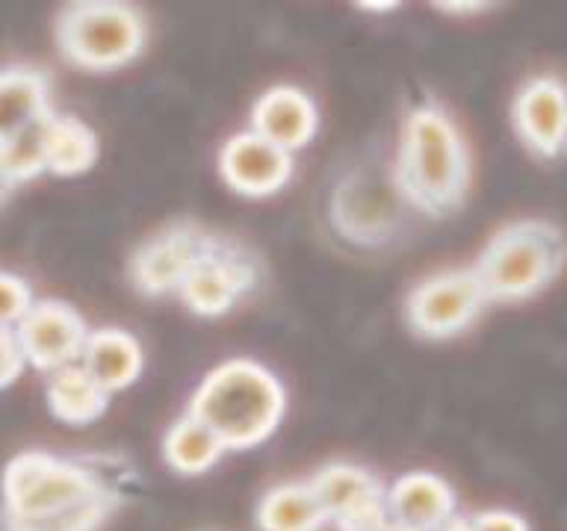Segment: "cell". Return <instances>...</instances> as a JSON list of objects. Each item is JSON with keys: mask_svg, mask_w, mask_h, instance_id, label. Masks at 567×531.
<instances>
[{"mask_svg": "<svg viewBox=\"0 0 567 531\" xmlns=\"http://www.w3.org/2000/svg\"><path fill=\"white\" fill-rule=\"evenodd\" d=\"M260 260L243 242L213 233L181 287V301L195 316H225L257 290Z\"/></svg>", "mask_w": 567, "mask_h": 531, "instance_id": "obj_7", "label": "cell"}, {"mask_svg": "<svg viewBox=\"0 0 567 531\" xmlns=\"http://www.w3.org/2000/svg\"><path fill=\"white\" fill-rule=\"evenodd\" d=\"M375 531H414V529H408V525H399V522L388 520V522H384V525H379V529H375Z\"/></svg>", "mask_w": 567, "mask_h": 531, "instance_id": "obj_28", "label": "cell"}, {"mask_svg": "<svg viewBox=\"0 0 567 531\" xmlns=\"http://www.w3.org/2000/svg\"><path fill=\"white\" fill-rule=\"evenodd\" d=\"M44 150L51 175H83L95 166L97 136L86 122L51 110L44 118Z\"/></svg>", "mask_w": 567, "mask_h": 531, "instance_id": "obj_20", "label": "cell"}, {"mask_svg": "<svg viewBox=\"0 0 567 531\" xmlns=\"http://www.w3.org/2000/svg\"><path fill=\"white\" fill-rule=\"evenodd\" d=\"M83 369L113 396L118 389H127L136 384L145 366L142 343L131 331L122 327H97L89 331V340L80 354Z\"/></svg>", "mask_w": 567, "mask_h": 531, "instance_id": "obj_16", "label": "cell"}, {"mask_svg": "<svg viewBox=\"0 0 567 531\" xmlns=\"http://www.w3.org/2000/svg\"><path fill=\"white\" fill-rule=\"evenodd\" d=\"M16 336L24 352V361L51 375L62 366L80 363L83 345L89 340V327L71 304L42 299L33 301V308L18 322Z\"/></svg>", "mask_w": 567, "mask_h": 531, "instance_id": "obj_11", "label": "cell"}, {"mask_svg": "<svg viewBox=\"0 0 567 531\" xmlns=\"http://www.w3.org/2000/svg\"><path fill=\"white\" fill-rule=\"evenodd\" d=\"M210 237L213 230L202 228L198 221H175L151 233L148 239H142V246L133 251L131 266H127L133 290L148 299L181 292Z\"/></svg>", "mask_w": 567, "mask_h": 531, "instance_id": "obj_9", "label": "cell"}, {"mask_svg": "<svg viewBox=\"0 0 567 531\" xmlns=\"http://www.w3.org/2000/svg\"><path fill=\"white\" fill-rule=\"evenodd\" d=\"M567 263V239L547 219L508 221L473 263L487 304H514L547 290Z\"/></svg>", "mask_w": 567, "mask_h": 531, "instance_id": "obj_5", "label": "cell"}, {"mask_svg": "<svg viewBox=\"0 0 567 531\" xmlns=\"http://www.w3.org/2000/svg\"><path fill=\"white\" fill-rule=\"evenodd\" d=\"M514 133L540 159L567 150V86L553 74L526 80L512 104Z\"/></svg>", "mask_w": 567, "mask_h": 531, "instance_id": "obj_12", "label": "cell"}, {"mask_svg": "<svg viewBox=\"0 0 567 531\" xmlns=\"http://www.w3.org/2000/svg\"><path fill=\"white\" fill-rule=\"evenodd\" d=\"M51 113V83L39 69L0 71V145Z\"/></svg>", "mask_w": 567, "mask_h": 531, "instance_id": "obj_17", "label": "cell"}, {"mask_svg": "<svg viewBox=\"0 0 567 531\" xmlns=\"http://www.w3.org/2000/svg\"><path fill=\"white\" fill-rule=\"evenodd\" d=\"M420 212L402 192L384 150H361L328 189V221L337 237L363 251H381L405 237Z\"/></svg>", "mask_w": 567, "mask_h": 531, "instance_id": "obj_4", "label": "cell"}, {"mask_svg": "<svg viewBox=\"0 0 567 531\" xmlns=\"http://www.w3.org/2000/svg\"><path fill=\"white\" fill-rule=\"evenodd\" d=\"M3 189H9V186H7V184H3V180H0V192H3Z\"/></svg>", "mask_w": 567, "mask_h": 531, "instance_id": "obj_29", "label": "cell"}, {"mask_svg": "<svg viewBox=\"0 0 567 531\" xmlns=\"http://www.w3.org/2000/svg\"><path fill=\"white\" fill-rule=\"evenodd\" d=\"M473 520L478 531H529L526 520L512 511H482Z\"/></svg>", "mask_w": 567, "mask_h": 531, "instance_id": "obj_25", "label": "cell"}, {"mask_svg": "<svg viewBox=\"0 0 567 531\" xmlns=\"http://www.w3.org/2000/svg\"><path fill=\"white\" fill-rule=\"evenodd\" d=\"M326 525L328 517L310 481H287L272 487L257 504L260 531H322Z\"/></svg>", "mask_w": 567, "mask_h": 531, "instance_id": "obj_19", "label": "cell"}, {"mask_svg": "<svg viewBox=\"0 0 567 531\" xmlns=\"http://www.w3.org/2000/svg\"><path fill=\"white\" fill-rule=\"evenodd\" d=\"M225 451V442L193 414L177 416L163 437V460L181 476H202L219 464Z\"/></svg>", "mask_w": 567, "mask_h": 531, "instance_id": "obj_21", "label": "cell"}, {"mask_svg": "<svg viewBox=\"0 0 567 531\" xmlns=\"http://www.w3.org/2000/svg\"><path fill=\"white\" fill-rule=\"evenodd\" d=\"M396 177L420 216H450L470 189V148L464 133L437 101H423L408 113L399 136Z\"/></svg>", "mask_w": 567, "mask_h": 531, "instance_id": "obj_2", "label": "cell"}, {"mask_svg": "<svg viewBox=\"0 0 567 531\" xmlns=\"http://www.w3.org/2000/svg\"><path fill=\"white\" fill-rule=\"evenodd\" d=\"M437 531H478V529H476V520H473V517H461V513H455V517L443 522Z\"/></svg>", "mask_w": 567, "mask_h": 531, "instance_id": "obj_26", "label": "cell"}, {"mask_svg": "<svg viewBox=\"0 0 567 531\" xmlns=\"http://www.w3.org/2000/svg\"><path fill=\"white\" fill-rule=\"evenodd\" d=\"M145 44L148 21L131 3H71L56 18V48L78 69H124L145 51Z\"/></svg>", "mask_w": 567, "mask_h": 531, "instance_id": "obj_6", "label": "cell"}, {"mask_svg": "<svg viewBox=\"0 0 567 531\" xmlns=\"http://www.w3.org/2000/svg\"><path fill=\"white\" fill-rule=\"evenodd\" d=\"M48 118V115H44ZM44 118L30 124L27 131L0 145V180L16 186L21 180L48 171V150H44Z\"/></svg>", "mask_w": 567, "mask_h": 531, "instance_id": "obj_22", "label": "cell"}, {"mask_svg": "<svg viewBox=\"0 0 567 531\" xmlns=\"http://www.w3.org/2000/svg\"><path fill=\"white\" fill-rule=\"evenodd\" d=\"M33 301V292L18 274L0 272V331H16Z\"/></svg>", "mask_w": 567, "mask_h": 531, "instance_id": "obj_23", "label": "cell"}, {"mask_svg": "<svg viewBox=\"0 0 567 531\" xmlns=\"http://www.w3.org/2000/svg\"><path fill=\"white\" fill-rule=\"evenodd\" d=\"M328 525L337 531H375L390 520L388 490L379 476L354 464H328L310 478Z\"/></svg>", "mask_w": 567, "mask_h": 531, "instance_id": "obj_10", "label": "cell"}, {"mask_svg": "<svg viewBox=\"0 0 567 531\" xmlns=\"http://www.w3.org/2000/svg\"><path fill=\"white\" fill-rule=\"evenodd\" d=\"M319 113L313 97L296 86H272L251 106V127L272 145L296 154L317 136Z\"/></svg>", "mask_w": 567, "mask_h": 531, "instance_id": "obj_14", "label": "cell"}, {"mask_svg": "<svg viewBox=\"0 0 567 531\" xmlns=\"http://www.w3.org/2000/svg\"><path fill=\"white\" fill-rule=\"evenodd\" d=\"M441 12H446V15H476V12H485V9H491L487 3H464V7H455V3H450V7H437Z\"/></svg>", "mask_w": 567, "mask_h": 531, "instance_id": "obj_27", "label": "cell"}, {"mask_svg": "<svg viewBox=\"0 0 567 531\" xmlns=\"http://www.w3.org/2000/svg\"><path fill=\"white\" fill-rule=\"evenodd\" d=\"M44 396L51 414L65 425H92L110 405V393L97 384L83 363H71L51 372L44 381Z\"/></svg>", "mask_w": 567, "mask_h": 531, "instance_id": "obj_18", "label": "cell"}, {"mask_svg": "<svg viewBox=\"0 0 567 531\" xmlns=\"http://www.w3.org/2000/svg\"><path fill=\"white\" fill-rule=\"evenodd\" d=\"M186 414L202 419L228 451L255 449L278 431L287 414V393L264 363L234 357L204 375Z\"/></svg>", "mask_w": 567, "mask_h": 531, "instance_id": "obj_3", "label": "cell"}, {"mask_svg": "<svg viewBox=\"0 0 567 531\" xmlns=\"http://www.w3.org/2000/svg\"><path fill=\"white\" fill-rule=\"evenodd\" d=\"M487 308L473 266L443 269L420 281L405 299V322L423 340H446L467 331Z\"/></svg>", "mask_w": 567, "mask_h": 531, "instance_id": "obj_8", "label": "cell"}, {"mask_svg": "<svg viewBox=\"0 0 567 531\" xmlns=\"http://www.w3.org/2000/svg\"><path fill=\"white\" fill-rule=\"evenodd\" d=\"M118 496L83 460L21 451L3 472V504L12 531H95Z\"/></svg>", "mask_w": 567, "mask_h": 531, "instance_id": "obj_1", "label": "cell"}, {"mask_svg": "<svg viewBox=\"0 0 567 531\" xmlns=\"http://www.w3.org/2000/svg\"><path fill=\"white\" fill-rule=\"evenodd\" d=\"M292 154L272 145L255 131L234 133L219 150V175L234 192L266 198L281 192L292 177Z\"/></svg>", "mask_w": 567, "mask_h": 531, "instance_id": "obj_13", "label": "cell"}, {"mask_svg": "<svg viewBox=\"0 0 567 531\" xmlns=\"http://www.w3.org/2000/svg\"><path fill=\"white\" fill-rule=\"evenodd\" d=\"M24 366L27 361L21 345H18L16 331H0V389L9 387L24 372Z\"/></svg>", "mask_w": 567, "mask_h": 531, "instance_id": "obj_24", "label": "cell"}, {"mask_svg": "<svg viewBox=\"0 0 567 531\" xmlns=\"http://www.w3.org/2000/svg\"><path fill=\"white\" fill-rule=\"evenodd\" d=\"M455 508V490L434 472H408L388 487V517L414 531H437Z\"/></svg>", "mask_w": 567, "mask_h": 531, "instance_id": "obj_15", "label": "cell"}]
</instances>
